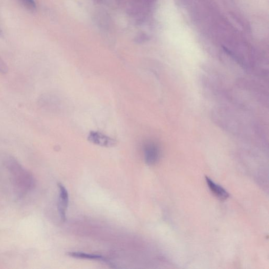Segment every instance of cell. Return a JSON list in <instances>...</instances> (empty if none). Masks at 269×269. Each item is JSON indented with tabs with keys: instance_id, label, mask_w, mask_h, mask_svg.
<instances>
[{
	"instance_id": "cell-1",
	"label": "cell",
	"mask_w": 269,
	"mask_h": 269,
	"mask_svg": "<svg viewBox=\"0 0 269 269\" xmlns=\"http://www.w3.org/2000/svg\"><path fill=\"white\" fill-rule=\"evenodd\" d=\"M88 140L92 144L105 147H114L117 143L115 139L106 134L95 131H91L89 133Z\"/></svg>"
},
{
	"instance_id": "cell-2",
	"label": "cell",
	"mask_w": 269,
	"mask_h": 269,
	"mask_svg": "<svg viewBox=\"0 0 269 269\" xmlns=\"http://www.w3.org/2000/svg\"><path fill=\"white\" fill-rule=\"evenodd\" d=\"M59 188V200L58 210L61 220L65 222L66 220V212L69 205V193L61 183H58Z\"/></svg>"
},
{
	"instance_id": "cell-3",
	"label": "cell",
	"mask_w": 269,
	"mask_h": 269,
	"mask_svg": "<svg viewBox=\"0 0 269 269\" xmlns=\"http://www.w3.org/2000/svg\"><path fill=\"white\" fill-rule=\"evenodd\" d=\"M145 161L146 164L151 166L157 163L160 157V150L154 143L150 142L144 148Z\"/></svg>"
},
{
	"instance_id": "cell-4",
	"label": "cell",
	"mask_w": 269,
	"mask_h": 269,
	"mask_svg": "<svg viewBox=\"0 0 269 269\" xmlns=\"http://www.w3.org/2000/svg\"><path fill=\"white\" fill-rule=\"evenodd\" d=\"M206 180L209 188L217 198L224 200L229 197L228 192L220 185L216 184L208 177H206Z\"/></svg>"
},
{
	"instance_id": "cell-5",
	"label": "cell",
	"mask_w": 269,
	"mask_h": 269,
	"mask_svg": "<svg viewBox=\"0 0 269 269\" xmlns=\"http://www.w3.org/2000/svg\"><path fill=\"white\" fill-rule=\"evenodd\" d=\"M67 255L77 259L102 260L106 262V260L102 256L96 255L89 254L80 252H69Z\"/></svg>"
},
{
	"instance_id": "cell-6",
	"label": "cell",
	"mask_w": 269,
	"mask_h": 269,
	"mask_svg": "<svg viewBox=\"0 0 269 269\" xmlns=\"http://www.w3.org/2000/svg\"><path fill=\"white\" fill-rule=\"evenodd\" d=\"M19 1L26 9L30 11L36 10L37 4L35 0H19Z\"/></svg>"
},
{
	"instance_id": "cell-7",
	"label": "cell",
	"mask_w": 269,
	"mask_h": 269,
	"mask_svg": "<svg viewBox=\"0 0 269 269\" xmlns=\"http://www.w3.org/2000/svg\"><path fill=\"white\" fill-rule=\"evenodd\" d=\"M8 69L7 65L3 59L0 57V73L5 74L8 72Z\"/></svg>"
},
{
	"instance_id": "cell-8",
	"label": "cell",
	"mask_w": 269,
	"mask_h": 269,
	"mask_svg": "<svg viewBox=\"0 0 269 269\" xmlns=\"http://www.w3.org/2000/svg\"><path fill=\"white\" fill-rule=\"evenodd\" d=\"M95 1H98V2H100V1H102V0H95Z\"/></svg>"
},
{
	"instance_id": "cell-9",
	"label": "cell",
	"mask_w": 269,
	"mask_h": 269,
	"mask_svg": "<svg viewBox=\"0 0 269 269\" xmlns=\"http://www.w3.org/2000/svg\"><path fill=\"white\" fill-rule=\"evenodd\" d=\"M0 35H1V30L0 29Z\"/></svg>"
}]
</instances>
